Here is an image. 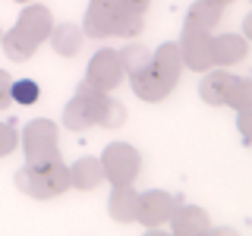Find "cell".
Instances as JSON below:
<instances>
[{
	"label": "cell",
	"mask_w": 252,
	"mask_h": 236,
	"mask_svg": "<svg viewBox=\"0 0 252 236\" xmlns=\"http://www.w3.org/2000/svg\"><path fill=\"white\" fill-rule=\"evenodd\" d=\"M13 183L19 192H26L29 199H38V202H47V199H57V195L69 192V167L63 161H51V164H22L16 170Z\"/></svg>",
	"instance_id": "1"
},
{
	"label": "cell",
	"mask_w": 252,
	"mask_h": 236,
	"mask_svg": "<svg viewBox=\"0 0 252 236\" xmlns=\"http://www.w3.org/2000/svg\"><path fill=\"white\" fill-rule=\"evenodd\" d=\"M19 145H22V154H26V164H32V167L60 161L57 126L47 120V117H38V120L26 123V129L19 136Z\"/></svg>",
	"instance_id": "2"
},
{
	"label": "cell",
	"mask_w": 252,
	"mask_h": 236,
	"mask_svg": "<svg viewBox=\"0 0 252 236\" xmlns=\"http://www.w3.org/2000/svg\"><path fill=\"white\" fill-rule=\"evenodd\" d=\"M101 167H104V179L110 186H136L142 173V154L129 142H110L101 151Z\"/></svg>",
	"instance_id": "3"
},
{
	"label": "cell",
	"mask_w": 252,
	"mask_h": 236,
	"mask_svg": "<svg viewBox=\"0 0 252 236\" xmlns=\"http://www.w3.org/2000/svg\"><path fill=\"white\" fill-rule=\"evenodd\" d=\"M104 94L107 91H98L89 82H82L76 88V94L66 101V107H63V126L69 132H85L89 126H94L98 123V110L104 104Z\"/></svg>",
	"instance_id": "4"
},
{
	"label": "cell",
	"mask_w": 252,
	"mask_h": 236,
	"mask_svg": "<svg viewBox=\"0 0 252 236\" xmlns=\"http://www.w3.org/2000/svg\"><path fill=\"white\" fill-rule=\"evenodd\" d=\"M126 79L123 60L117 47H98L89 60V69H85V82L98 91H114L120 88V82Z\"/></svg>",
	"instance_id": "5"
},
{
	"label": "cell",
	"mask_w": 252,
	"mask_h": 236,
	"mask_svg": "<svg viewBox=\"0 0 252 236\" xmlns=\"http://www.w3.org/2000/svg\"><path fill=\"white\" fill-rule=\"evenodd\" d=\"M173 208H177V195L167 192V189H148V192H139V211L136 220L145 230H158L161 224H167Z\"/></svg>",
	"instance_id": "6"
},
{
	"label": "cell",
	"mask_w": 252,
	"mask_h": 236,
	"mask_svg": "<svg viewBox=\"0 0 252 236\" xmlns=\"http://www.w3.org/2000/svg\"><path fill=\"white\" fill-rule=\"evenodd\" d=\"M180 60H183V69H192V73H205L211 69V35L208 31H199V29H186L180 31Z\"/></svg>",
	"instance_id": "7"
},
{
	"label": "cell",
	"mask_w": 252,
	"mask_h": 236,
	"mask_svg": "<svg viewBox=\"0 0 252 236\" xmlns=\"http://www.w3.org/2000/svg\"><path fill=\"white\" fill-rule=\"evenodd\" d=\"M246 54H249L246 35H240V31H220V35H215L211 31V63L215 66L230 69L246 60Z\"/></svg>",
	"instance_id": "8"
},
{
	"label": "cell",
	"mask_w": 252,
	"mask_h": 236,
	"mask_svg": "<svg viewBox=\"0 0 252 236\" xmlns=\"http://www.w3.org/2000/svg\"><path fill=\"white\" fill-rule=\"evenodd\" d=\"M129 85H132V91H136V98L145 101V104H158V101H164L173 88H177V85H170L167 79L158 73L152 63L136 69V73H129Z\"/></svg>",
	"instance_id": "9"
},
{
	"label": "cell",
	"mask_w": 252,
	"mask_h": 236,
	"mask_svg": "<svg viewBox=\"0 0 252 236\" xmlns=\"http://www.w3.org/2000/svg\"><path fill=\"white\" fill-rule=\"evenodd\" d=\"M114 16H117L114 0H89V10L82 16V35L94 38V41L110 38L114 35Z\"/></svg>",
	"instance_id": "10"
},
{
	"label": "cell",
	"mask_w": 252,
	"mask_h": 236,
	"mask_svg": "<svg viewBox=\"0 0 252 236\" xmlns=\"http://www.w3.org/2000/svg\"><path fill=\"white\" fill-rule=\"evenodd\" d=\"M167 224L177 236H202V233L211 230L208 211L199 208V205H180V202H177V208H173Z\"/></svg>",
	"instance_id": "11"
},
{
	"label": "cell",
	"mask_w": 252,
	"mask_h": 236,
	"mask_svg": "<svg viewBox=\"0 0 252 236\" xmlns=\"http://www.w3.org/2000/svg\"><path fill=\"white\" fill-rule=\"evenodd\" d=\"M233 79L236 76L230 73V69H224V66L205 69V76H202V82H199V98L205 101V104H211V107H224Z\"/></svg>",
	"instance_id": "12"
},
{
	"label": "cell",
	"mask_w": 252,
	"mask_h": 236,
	"mask_svg": "<svg viewBox=\"0 0 252 236\" xmlns=\"http://www.w3.org/2000/svg\"><path fill=\"white\" fill-rule=\"evenodd\" d=\"M16 29H22L29 38H35V41L41 44V41H47V35H51V29H54V16L41 3H26V10L16 16Z\"/></svg>",
	"instance_id": "13"
},
{
	"label": "cell",
	"mask_w": 252,
	"mask_h": 236,
	"mask_svg": "<svg viewBox=\"0 0 252 236\" xmlns=\"http://www.w3.org/2000/svg\"><path fill=\"white\" fill-rule=\"evenodd\" d=\"M104 183V167H101V157H79L76 164H69V186H76L79 192H92Z\"/></svg>",
	"instance_id": "14"
},
{
	"label": "cell",
	"mask_w": 252,
	"mask_h": 236,
	"mask_svg": "<svg viewBox=\"0 0 252 236\" xmlns=\"http://www.w3.org/2000/svg\"><path fill=\"white\" fill-rule=\"evenodd\" d=\"M220 19H224V6L220 3H215V0H195V3L186 10V16H183V26L208 31L211 35V31L220 26Z\"/></svg>",
	"instance_id": "15"
},
{
	"label": "cell",
	"mask_w": 252,
	"mask_h": 236,
	"mask_svg": "<svg viewBox=\"0 0 252 236\" xmlns=\"http://www.w3.org/2000/svg\"><path fill=\"white\" fill-rule=\"evenodd\" d=\"M139 211V192L132 186H114L107 199V214L117 220V224H132Z\"/></svg>",
	"instance_id": "16"
},
{
	"label": "cell",
	"mask_w": 252,
	"mask_h": 236,
	"mask_svg": "<svg viewBox=\"0 0 252 236\" xmlns=\"http://www.w3.org/2000/svg\"><path fill=\"white\" fill-rule=\"evenodd\" d=\"M47 41L60 57H76L85 44V35H82V26H76V22H60V26L51 29Z\"/></svg>",
	"instance_id": "17"
},
{
	"label": "cell",
	"mask_w": 252,
	"mask_h": 236,
	"mask_svg": "<svg viewBox=\"0 0 252 236\" xmlns=\"http://www.w3.org/2000/svg\"><path fill=\"white\" fill-rule=\"evenodd\" d=\"M152 66H155L164 79H167L170 85H177V82H180V73H183V60H180V47H177V41L158 44L155 51H152Z\"/></svg>",
	"instance_id": "18"
},
{
	"label": "cell",
	"mask_w": 252,
	"mask_h": 236,
	"mask_svg": "<svg viewBox=\"0 0 252 236\" xmlns=\"http://www.w3.org/2000/svg\"><path fill=\"white\" fill-rule=\"evenodd\" d=\"M0 47H3V54L10 57L13 63H26V60H32L35 57V51L41 44L35 41V38H29L22 29H10V31H3V38H0Z\"/></svg>",
	"instance_id": "19"
},
{
	"label": "cell",
	"mask_w": 252,
	"mask_h": 236,
	"mask_svg": "<svg viewBox=\"0 0 252 236\" xmlns=\"http://www.w3.org/2000/svg\"><path fill=\"white\" fill-rule=\"evenodd\" d=\"M142 26H145V13L117 10V16H114V38L132 41V38H139V35H142Z\"/></svg>",
	"instance_id": "20"
},
{
	"label": "cell",
	"mask_w": 252,
	"mask_h": 236,
	"mask_svg": "<svg viewBox=\"0 0 252 236\" xmlns=\"http://www.w3.org/2000/svg\"><path fill=\"white\" fill-rule=\"evenodd\" d=\"M126 117H129L126 104L117 101V98H110V91H107L104 104H101V110H98V123H94V126H101V129H120V126L126 123Z\"/></svg>",
	"instance_id": "21"
},
{
	"label": "cell",
	"mask_w": 252,
	"mask_h": 236,
	"mask_svg": "<svg viewBox=\"0 0 252 236\" xmlns=\"http://www.w3.org/2000/svg\"><path fill=\"white\" fill-rule=\"evenodd\" d=\"M227 107H233L236 114L240 110H252V79L246 76H236L230 91H227Z\"/></svg>",
	"instance_id": "22"
},
{
	"label": "cell",
	"mask_w": 252,
	"mask_h": 236,
	"mask_svg": "<svg viewBox=\"0 0 252 236\" xmlns=\"http://www.w3.org/2000/svg\"><path fill=\"white\" fill-rule=\"evenodd\" d=\"M120 60H123L126 76H129V73H136V69H142V66H148V63H152V51H148L145 44H139V41H129L120 51Z\"/></svg>",
	"instance_id": "23"
},
{
	"label": "cell",
	"mask_w": 252,
	"mask_h": 236,
	"mask_svg": "<svg viewBox=\"0 0 252 236\" xmlns=\"http://www.w3.org/2000/svg\"><path fill=\"white\" fill-rule=\"evenodd\" d=\"M38 98H41L38 79H13V104L32 107V104H38Z\"/></svg>",
	"instance_id": "24"
},
{
	"label": "cell",
	"mask_w": 252,
	"mask_h": 236,
	"mask_svg": "<svg viewBox=\"0 0 252 236\" xmlns=\"http://www.w3.org/2000/svg\"><path fill=\"white\" fill-rule=\"evenodd\" d=\"M16 148H19V132H16L10 123H0V157L13 154Z\"/></svg>",
	"instance_id": "25"
},
{
	"label": "cell",
	"mask_w": 252,
	"mask_h": 236,
	"mask_svg": "<svg viewBox=\"0 0 252 236\" xmlns=\"http://www.w3.org/2000/svg\"><path fill=\"white\" fill-rule=\"evenodd\" d=\"M13 104V76L6 69H0V110Z\"/></svg>",
	"instance_id": "26"
},
{
	"label": "cell",
	"mask_w": 252,
	"mask_h": 236,
	"mask_svg": "<svg viewBox=\"0 0 252 236\" xmlns=\"http://www.w3.org/2000/svg\"><path fill=\"white\" fill-rule=\"evenodd\" d=\"M117 10H132V13H145L152 6V0H114Z\"/></svg>",
	"instance_id": "27"
},
{
	"label": "cell",
	"mask_w": 252,
	"mask_h": 236,
	"mask_svg": "<svg viewBox=\"0 0 252 236\" xmlns=\"http://www.w3.org/2000/svg\"><path fill=\"white\" fill-rule=\"evenodd\" d=\"M215 3H220V6L227 10V6H230V3H236V0H215Z\"/></svg>",
	"instance_id": "28"
},
{
	"label": "cell",
	"mask_w": 252,
	"mask_h": 236,
	"mask_svg": "<svg viewBox=\"0 0 252 236\" xmlns=\"http://www.w3.org/2000/svg\"><path fill=\"white\" fill-rule=\"evenodd\" d=\"M16 3H22V6H26V3H35V0H16Z\"/></svg>",
	"instance_id": "29"
},
{
	"label": "cell",
	"mask_w": 252,
	"mask_h": 236,
	"mask_svg": "<svg viewBox=\"0 0 252 236\" xmlns=\"http://www.w3.org/2000/svg\"><path fill=\"white\" fill-rule=\"evenodd\" d=\"M0 38H3V29H0Z\"/></svg>",
	"instance_id": "30"
}]
</instances>
